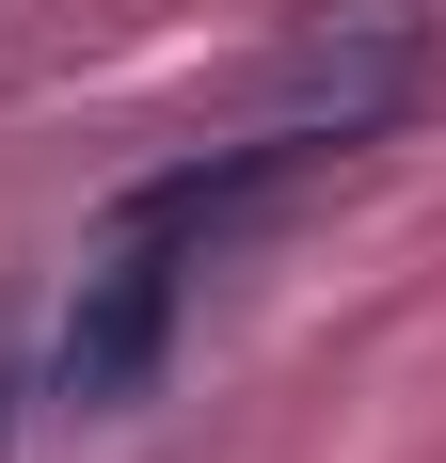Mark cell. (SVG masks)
<instances>
[{"label": "cell", "instance_id": "obj_1", "mask_svg": "<svg viewBox=\"0 0 446 463\" xmlns=\"http://www.w3.org/2000/svg\"><path fill=\"white\" fill-rule=\"evenodd\" d=\"M176 304H191V256L160 224H112V256L80 272V304L48 335V400L64 416H128L144 383H160V352H176Z\"/></svg>", "mask_w": 446, "mask_h": 463}]
</instances>
